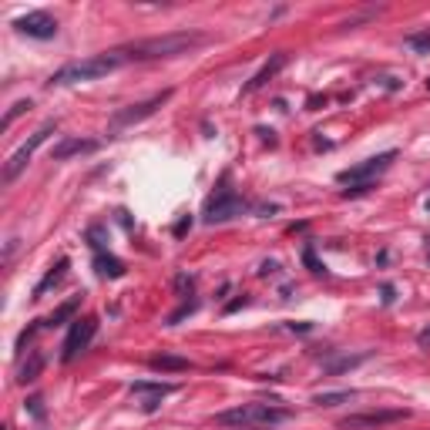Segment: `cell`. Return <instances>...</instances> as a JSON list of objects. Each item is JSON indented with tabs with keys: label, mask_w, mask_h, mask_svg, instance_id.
I'll return each mask as SVG.
<instances>
[{
	"label": "cell",
	"mask_w": 430,
	"mask_h": 430,
	"mask_svg": "<svg viewBox=\"0 0 430 430\" xmlns=\"http://www.w3.org/2000/svg\"><path fill=\"white\" fill-rule=\"evenodd\" d=\"M286 61H289L286 54H273V58H269V61H266L259 71H256V77H252L246 88H242V94H252V91H259V88H266V84H269V81H273V77H276L279 71L286 67Z\"/></svg>",
	"instance_id": "cell-11"
},
{
	"label": "cell",
	"mask_w": 430,
	"mask_h": 430,
	"mask_svg": "<svg viewBox=\"0 0 430 430\" xmlns=\"http://www.w3.org/2000/svg\"><path fill=\"white\" fill-rule=\"evenodd\" d=\"M246 212V202L239 199L232 188H222V192H215L212 199H209V205H205V222L209 226H219V222H229V219H235V215Z\"/></svg>",
	"instance_id": "cell-8"
},
{
	"label": "cell",
	"mask_w": 430,
	"mask_h": 430,
	"mask_svg": "<svg viewBox=\"0 0 430 430\" xmlns=\"http://www.w3.org/2000/svg\"><path fill=\"white\" fill-rule=\"evenodd\" d=\"M303 259H306V266L313 269V273H316V276H320V273H326V266H322V262L313 256V249H306V252H303Z\"/></svg>",
	"instance_id": "cell-23"
},
{
	"label": "cell",
	"mask_w": 430,
	"mask_h": 430,
	"mask_svg": "<svg viewBox=\"0 0 430 430\" xmlns=\"http://www.w3.org/2000/svg\"><path fill=\"white\" fill-rule=\"evenodd\" d=\"M77 306H81V296H74V299H67L64 306H58L54 313H51V316H47L44 322H41V326H61V322H67L71 316H74Z\"/></svg>",
	"instance_id": "cell-16"
},
{
	"label": "cell",
	"mask_w": 430,
	"mask_h": 430,
	"mask_svg": "<svg viewBox=\"0 0 430 430\" xmlns=\"http://www.w3.org/2000/svg\"><path fill=\"white\" fill-rule=\"evenodd\" d=\"M41 403H44L41 397H31V400H27V410H31L37 420H44V407H41Z\"/></svg>",
	"instance_id": "cell-24"
},
{
	"label": "cell",
	"mask_w": 430,
	"mask_h": 430,
	"mask_svg": "<svg viewBox=\"0 0 430 430\" xmlns=\"http://www.w3.org/2000/svg\"><path fill=\"white\" fill-rule=\"evenodd\" d=\"M384 303H393V286H384Z\"/></svg>",
	"instance_id": "cell-29"
},
{
	"label": "cell",
	"mask_w": 430,
	"mask_h": 430,
	"mask_svg": "<svg viewBox=\"0 0 430 430\" xmlns=\"http://www.w3.org/2000/svg\"><path fill=\"white\" fill-rule=\"evenodd\" d=\"M27 111H31V101H17V105L11 107L7 115H4V128H11V124H14L20 115H27Z\"/></svg>",
	"instance_id": "cell-21"
},
{
	"label": "cell",
	"mask_w": 430,
	"mask_h": 430,
	"mask_svg": "<svg viewBox=\"0 0 430 430\" xmlns=\"http://www.w3.org/2000/svg\"><path fill=\"white\" fill-rule=\"evenodd\" d=\"M171 98V91H162V94H155V98H148V101H141V105H131V107H122V111H115L111 115V122H107V128L111 131H122V128H128V124H138L145 122V118H152L158 107L165 105Z\"/></svg>",
	"instance_id": "cell-6"
},
{
	"label": "cell",
	"mask_w": 430,
	"mask_h": 430,
	"mask_svg": "<svg viewBox=\"0 0 430 430\" xmlns=\"http://www.w3.org/2000/svg\"><path fill=\"white\" fill-rule=\"evenodd\" d=\"M353 397V390H339V393H320V397H313V403H320V407H337L343 400Z\"/></svg>",
	"instance_id": "cell-20"
},
{
	"label": "cell",
	"mask_w": 430,
	"mask_h": 430,
	"mask_svg": "<svg viewBox=\"0 0 430 430\" xmlns=\"http://www.w3.org/2000/svg\"><path fill=\"white\" fill-rule=\"evenodd\" d=\"M175 286H178V292H185V296H188V292H192V279L185 276V273H178V276H175Z\"/></svg>",
	"instance_id": "cell-25"
},
{
	"label": "cell",
	"mask_w": 430,
	"mask_h": 430,
	"mask_svg": "<svg viewBox=\"0 0 430 430\" xmlns=\"http://www.w3.org/2000/svg\"><path fill=\"white\" fill-rule=\"evenodd\" d=\"M41 370H44V356L34 350V353L27 356V363L20 367V377H17V380H20V384H34V380L41 377Z\"/></svg>",
	"instance_id": "cell-17"
},
{
	"label": "cell",
	"mask_w": 430,
	"mask_h": 430,
	"mask_svg": "<svg viewBox=\"0 0 430 430\" xmlns=\"http://www.w3.org/2000/svg\"><path fill=\"white\" fill-rule=\"evenodd\" d=\"M94 333H98V320H94V316H84V320L71 322L67 339H64V346H61V360H64V363H71L77 353H84V350L91 346Z\"/></svg>",
	"instance_id": "cell-7"
},
{
	"label": "cell",
	"mask_w": 430,
	"mask_h": 430,
	"mask_svg": "<svg viewBox=\"0 0 430 430\" xmlns=\"http://www.w3.org/2000/svg\"><path fill=\"white\" fill-rule=\"evenodd\" d=\"M64 273H67V259H58L54 266H51V273H47V276L41 279L37 286H34V299H41V296H44L51 286H58V282L64 279Z\"/></svg>",
	"instance_id": "cell-13"
},
{
	"label": "cell",
	"mask_w": 430,
	"mask_h": 430,
	"mask_svg": "<svg viewBox=\"0 0 430 430\" xmlns=\"http://www.w3.org/2000/svg\"><path fill=\"white\" fill-rule=\"evenodd\" d=\"M393 158H397V152H384V155H377V158H367V162H363V165H356V169L339 171V182L353 185V188H346L350 195H356V192H367L370 178H377L380 171L390 169V162H393Z\"/></svg>",
	"instance_id": "cell-4"
},
{
	"label": "cell",
	"mask_w": 430,
	"mask_h": 430,
	"mask_svg": "<svg viewBox=\"0 0 430 430\" xmlns=\"http://www.w3.org/2000/svg\"><path fill=\"white\" fill-rule=\"evenodd\" d=\"M276 269H279L276 262H262V269H259V273H262V276H269V273H276Z\"/></svg>",
	"instance_id": "cell-27"
},
{
	"label": "cell",
	"mask_w": 430,
	"mask_h": 430,
	"mask_svg": "<svg viewBox=\"0 0 430 430\" xmlns=\"http://www.w3.org/2000/svg\"><path fill=\"white\" fill-rule=\"evenodd\" d=\"M363 360H370V353H356V356H339V360H330V363H326V373H346V370L360 367Z\"/></svg>",
	"instance_id": "cell-18"
},
{
	"label": "cell",
	"mask_w": 430,
	"mask_h": 430,
	"mask_svg": "<svg viewBox=\"0 0 430 430\" xmlns=\"http://www.w3.org/2000/svg\"><path fill=\"white\" fill-rule=\"evenodd\" d=\"M407 44L414 47L417 54H427V51H430V31H424V34H414V37H410Z\"/></svg>",
	"instance_id": "cell-22"
},
{
	"label": "cell",
	"mask_w": 430,
	"mask_h": 430,
	"mask_svg": "<svg viewBox=\"0 0 430 430\" xmlns=\"http://www.w3.org/2000/svg\"><path fill=\"white\" fill-rule=\"evenodd\" d=\"M407 410H377V414H356L346 417L339 427L343 430H360V427H384V424H393V420H403Z\"/></svg>",
	"instance_id": "cell-10"
},
{
	"label": "cell",
	"mask_w": 430,
	"mask_h": 430,
	"mask_svg": "<svg viewBox=\"0 0 430 430\" xmlns=\"http://www.w3.org/2000/svg\"><path fill=\"white\" fill-rule=\"evenodd\" d=\"M171 390H175L171 384H155V380H138V384H131V393H145V397H148V393H165V397H169Z\"/></svg>",
	"instance_id": "cell-19"
},
{
	"label": "cell",
	"mask_w": 430,
	"mask_h": 430,
	"mask_svg": "<svg viewBox=\"0 0 430 430\" xmlns=\"http://www.w3.org/2000/svg\"><path fill=\"white\" fill-rule=\"evenodd\" d=\"M98 148V141H88V138H64L61 145H54V162H64L71 155H88Z\"/></svg>",
	"instance_id": "cell-12"
},
{
	"label": "cell",
	"mask_w": 430,
	"mask_h": 430,
	"mask_svg": "<svg viewBox=\"0 0 430 430\" xmlns=\"http://www.w3.org/2000/svg\"><path fill=\"white\" fill-rule=\"evenodd\" d=\"M54 128H58V124L47 122L44 128H37L31 138L24 141V145H20V148H17V152L11 155V158H7V165H4V185H11V182L17 178V175H20V171L27 169V162L34 158V152H37V148H41V145L47 141V135H54Z\"/></svg>",
	"instance_id": "cell-5"
},
{
	"label": "cell",
	"mask_w": 430,
	"mask_h": 430,
	"mask_svg": "<svg viewBox=\"0 0 430 430\" xmlns=\"http://www.w3.org/2000/svg\"><path fill=\"white\" fill-rule=\"evenodd\" d=\"M417 343H420V346H430V326H427V330H420V337H417Z\"/></svg>",
	"instance_id": "cell-26"
},
{
	"label": "cell",
	"mask_w": 430,
	"mask_h": 430,
	"mask_svg": "<svg viewBox=\"0 0 430 430\" xmlns=\"http://www.w3.org/2000/svg\"><path fill=\"white\" fill-rule=\"evenodd\" d=\"M205 44V37L199 31H178V34H162V37H145V41H135L128 51L131 61H158V58H178V54H188L192 47Z\"/></svg>",
	"instance_id": "cell-2"
},
{
	"label": "cell",
	"mask_w": 430,
	"mask_h": 430,
	"mask_svg": "<svg viewBox=\"0 0 430 430\" xmlns=\"http://www.w3.org/2000/svg\"><path fill=\"white\" fill-rule=\"evenodd\" d=\"M20 34H27V37H37V41H47V37H54L58 34V20L51 14H44V11H31V14L17 17L14 24Z\"/></svg>",
	"instance_id": "cell-9"
},
{
	"label": "cell",
	"mask_w": 430,
	"mask_h": 430,
	"mask_svg": "<svg viewBox=\"0 0 430 430\" xmlns=\"http://www.w3.org/2000/svg\"><path fill=\"white\" fill-rule=\"evenodd\" d=\"M94 266H98V273H101V276H107V279H122L124 276V262L115 259V256H105V252H98Z\"/></svg>",
	"instance_id": "cell-15"
},
{
	"label": "cell",
	"mask_w": 430,
	"mask_h": 430,
	"mask_svg": "<svg viewBox=\"0 0 430 430\" xmlns=\"http://www.w3.org/2000/svg\"><path fill=\"white\" fill-rule=\"evenodd\" d=\"M188 226H192V219H182V222L175 226V235H185V229H188Z\"/></svg>",
	"instance_id": "cell-28"
},
{
	"label": "cell",
	"mask_w": 430,
	"mask_h": 430,
	"mask_svg": "<svg viewBox=\"0 0 430 430\" xmlns=\"http://www.w3.org/2000/svg\"><path fill=\"white\" fill-rule=\"evenodd\" d=\"M152 370H162V373H185V370H192V363H188L185 356L162 353V356H152Z\"/></svg>",
	"instance_id": "cell-14"
},
{
	"label": "cell",
	"mask_w": 430,
	"mask_h": 430,
	"mask_svg": "<svg viewBox=\"0 0 430 430\" xmlns=\"http://www.w3.org/2000/svg\"><path fill=\"white\" fill-rule=\"evenodd\" d=\"M131 61L128 58V51H105V54H91V58H84V61H71L58 67L47 84H81V81H98V77L111 74V71H118L124 64Z\"/></svg>",
	"instance_id": "cell-1"
},
{
	"label": "cell",
	"mask_w": 430,
	"mask_h": 430,
	"mask_svg": "<svg viewBox=\"0 0 430 430\" xmlns=\"http://www.w3.org/2000/svg\"><path fill=\"white\" fill-rule=\"evenodd\" d=\"M282 420H289V410L273 407V403H239L232 410L215 414L219 427H276Z\"/></svg>",
	"instance_id": "cell-3"
}]
</instances>
